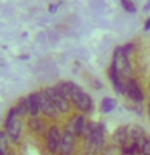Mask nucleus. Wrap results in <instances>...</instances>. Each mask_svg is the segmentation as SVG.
Segmentation results:
<instances>
[{"mask_svg":"<svg viewBox=\"0 0 150 155\" xmlns=\"http://www.w3.org/2000/svg\"><path fill=\"white\" fill-rule=\"evenodd\" d=\"M55 86L68 100H71V104H73L76 111L86 113V115L92 111L94 102H92L90 95L87 94V92L82 91L81 86H77L76 82H73V81H60V82H57Z\"/></svg>","mask_w":150,"mask_h":155,"instance_id":"f257e3e1","label":"nucleus"},{"mask_svg":"<svg viewBox=\"0 0 150 155\" xmlns=\"http://www.w3.org/2000/svg\"><path fill=\"white\" fill-rule=\"evenodd\" d=\"M84 139V153L86 155H100L108 147L106 145V133L103 123L99 121H89L87 128L82 134Z\"/></svg>","mask_w":150,"mask_h":155,"instance_id":"f03ea898","label":"nucleus"},{"mask_svg":"<svg viewBox=\"0 0 150 155\" xmlns=\"http://www.w3.org/2000/svg\"><path fill=\"white\" fill-rule=\"evenodd\" d=\"M24 128H26V120L18 113L16 107H11L8 110L7 116H5V131H7L10 140L13 145H18L23 139L24 134Z\"/></svg>","mask_w":150,"mask_h":155,"instance_id":"7ed1b4c3","label":"nucleus"},{"mask_svg":"<svg viewBox=\"0 0 150 155\" xmlns=\"http://www.w3.org/2000/svg\"><path fill=\"white\" fill-rule=\"evenodd\" d=\"M63 139V128L57 123H50L45 136H44V145H45L48 155H58L60 152V145Z\"/></svg>","mask_w":150,"mask_h":155,"instance_id":"20e7f679","label":"nucleus"},{"mask_svg":"<svg viewBox=\"0 0 150 155\" xmlns=\"http://www.w3.org/2000/svg\"><path fill=\"white\" fill-rule=\"evenodd\" d=\"M37 95H39V107H41V115L44 116L45 120H48L50 123H55V121L60 120V110L57 108V105L52 102V99L47 95L45 89H39L37 91Z\"/></svg>","mask_w":150,"mask_h":155,"instance_id":"39448f33","label":"nucleus"},{"mask_svg":"<svg viewBox=\"0 0 150 155\" xmlns=\"http://www.w3.org/2000/svg\"><path fill=\"white\" fill-rule=\"evenodd\" d=\"M111 65L116 68L121 78L124 79H131L132 78V66H131L129 57L123 52V47H116L113 52V58H111Z\"/></svg>","mask_w":150,"mask_h":155,"instance_id":"423d86ee","label":"nucleus"},{"mask_svg":"<svg viewBox=\"0 0 150 155\" xmlns=\"http://www.w3.org/2000/svg\"><path fill=\"white\" fill-rule=\"evenodd\" d=\"M44 89H45L47 95L52 99V102L57 105V108L60 110L61 115H65V116L73 115V111H74V107H73L71 100H68L66 97L57 89V86H48V87H44Z\"/></svg>","mask_w":150,"mask_h":155,"instance_id":"0eeeda50","label":"nucleus"},{"mask_svg":"<svg viewBox=\"0 0 150 155\" xmlns=\"http://www.w3.org/2000/svg\"><path fill=\"white\" fill-rule=\"evenodd\" d=\"M77 136L70 131L68 128H63V139L60 145L58 155H76L77 153Z\"/></svg>","mask_w":150,"mask_h":155,"instance_id":"6e6552de","label":"nucleus"},{"mask_svg":"<svg viewBox=\"0 0 150 155\" xmlns=\"http://www.w3.org/2000/svg\"><path fill=\"white\" fill-rule=\"evenodd\" d=\"M48 126H50L48 120H45L41 115H32L29 118H26V128L34 136H45Z\"/></svg>","mask_w":150,"mask_h":155,"instance_id":"1a4fd4ad","label":"nucleus"},{"mask_svg":"<svg viewBox=\"0 0 150 155\" xmlns=\"http://www.w3.org/2000/svg\"><path fill=\"white\" fill-rule=\"evenodd\" d=\"M87 124H89V121H87V118H86V113H79V111H76V113H73L70 116V120H68V123H66L65 128L73 131L77 137L82 139V134H84Z\"/></svg>","mask_w":150,"mask_h":155,"instance_id":"9d476101","label":"nucleus"},{"mask_svg":"<svg viewBox=\"0 0 150 155\" xmlns=\"http://www.w3.org/2000/svg\"><path fill=\"white\" fill-rule=\"evenodd\" d=\"M129 124H124V126H118L113 134H111V144L116 145V147H123L129 142Z\"/></svg>","mask_w":150,"mask_h":155,"instance_id":"9b49d317","label":"nucleus"},{"mask_svg":"<svg viewBox=\"0 0 150 155\" xmlns=\"http://www.w3.org/2000/svg\"><path fill=\"white\" fill-rule=\"evenodd\" d=\"M126 95L131 99V102H134V104H142L145 100V95H144V91L140 89L139 82L134 79V78H131L128 81V92H126Z\"/></svg>","mask_w":150,"mask_h":155,"instance_id":"f8f14e48","label":"nucleus"},{"mask_svg":"<svg viewBox=\"0 0 150 155\" xmlns=\"http://www.w3.org/2000/svg\"><path fill=\"white\" fill-rule=\"evenodd\" d=\"M15 107H16L18 113L21 115L24 120L31 116V110H29V104H28V97H19V99L16 100V104H15Z\"/></svg>","mask_w":150,"mask_h":155,"instance_id":"ddd939ff","label":"nucleus"},{"mask_svg":"<svg viewBox=\"0 0 150 155\" xmlns=\"http://www.w3.org/2000/svg\"><path fill=\"white\" fill-rule=\"evenodd\" d=\"M145 136H147L145 134V129L140 124H129V139L131 140H137V142H140Z\"/></svg>","mask_w":150,"mask_h":155,"instance_id":"4468645a","label":"nucleus"},{"mask_svg":"<svg viewBox=\"0 0 150 155\" xmlns=\"http://www.w3.org/2000/svg\"><path fill=\"white\" fill-rule=\"evenodd\" d=\"M28 104H29V110H31V116L32 115H41V107H39V95L37 91L28 94Z\"/></svg>","mask_w":150,"mask_h":155,"instance_id":"2eb2a0df","label":"nucleus"},{"mask_svg":"<svg viewBox=\"0 0 150 155\" xmlns=\"http://www.w3.org/2000/svg\"><path fill=\"white\" fill-rule=\"evenodd\" d=\"M10 145H13L11 144V140H10L8 137V134H7V131L2 129L0 131V155H10Z\"/></svg>","mask_w":150,"mask_h":155,"instance_id":"dca6fc26","label":"nucleus"},{"mask_svg":"<svg viewBox=\"0 0 150 155\" xmlns=\"http://www.w3.org/2000/svg\"><path fill=\"white\" fill-rule=\"evenodd\" d=\"M116 108V100L111 99V97H103L100 102V111L105 115H108L110 111H113Z\"/></svg>","mask_w":150,"mask_h":155,"instance_id":"f3484780","label":"nucleus"},{"mask_svg":"<svg viewBox=\"0 0 150 155\" xmlns=\"http://www.w3.org/2000/svg\"><path fill=\"white\" fill-rule=\"evenodd\" d=\"M140 155H150V137H145L140 140Z\"/></svg>","mask_w":150,"mask_h":155,"instance_id":"a211bd4d","label":"nucleus"},{"mask_svg":"<svg viewBox=\"0 0 150 155\" xmlns=\"http://www.w3.org/2000/svg\"><path fill=\"white\" fill-rule=\"evenodd\" d=\"M119 3H121V7H123L128 13H135V12H137V7L134 5L132 0H119Z\"/></svg>","mask_w":150,"mask_h":155,"instance_id":"6ab92c4d","label":"nucleus"},{"mask_svg":"<svg viewBox=\"0 0 150 155\" xmlns=\"http://www.w3.org/2000/svg\"><path fill=\"white\" fill-rule=\"evenodd\" d=\"M121 47H123V52H124V53H126V55H128V57H131V55H132V53L135 52V45H134L132 42L126 44V45H121Z\"/></svg>","mask_w":150,"mask_h":155,"instance_id":"aec40b11","label":"nucleus"},{"mask_svg":"<svg viewBox=\"0 0 150 155\" xmlns=\"http://www.w3.org/2000/svg\"><path fill=\"white\" fill-rule=\"evenodd\" d=\"M144 31H150V16L147 18V21L144 24Z\"/></svg>","mask_w":150,"mask_h":155,"instance_id":"412c9836","label":"nucleus"},{"mask_svg":"<svg viewBox=\"0 0 150 155\" xmlns=\"http://www.w3.org/2000/svg\"><path fill=\"white\" fill-rule=\"evenodd\" d=\"M57 8H58V5H52V7H50V12H55Z\"/></svg>","mask_w":150,"mask_h":155,"instance_id":"4be33fe9","label":"nucleus"},{"mask_svg":"<svg viewBox=\"0 0 150 155\" xmlns=\"http://www.w3.org/2000/svg\"><path fill=\"white\" fill-rule=\"evenodd\" d=\"M144 10H145V12H147V10H150V2L147 3V5H145V7H144Z\"/></svg>","mask_w":150,"mask_h":155,"instance_id":"5701e85b","label":"nucleus"},{"mask_svg":"<svg viewBox=\"0 0 150 155\" xmlns=\"http://www.w3.org/2000/svg\"><path fill=\"white\" fill-rule=\"evenodd\" d=\"M147 113H148V121H150V102H148V108H147Z\"/></svg>","mask_w":150,"mask_h":155,"instance_id":"b1692460","label":"nucleus"},{"mask_svg":"<svg viewBox=\"0 0 150 155\" xmlns=\"http://www.w3.org/2000/svg\"><path fill=\"white\" fill-rule=\"evenodd\" d=\"M10 155H18L16 152H13V150H11V152H10Z\"/></svg>","mask_w":150,"mask_h":155,"instance_id":"393cba45","label":"nucleus"},{"mask_svg":"<svg viewBox=\"0 0 150 155\" xmlns=\"http://www.w3.org/2000/svg\"><path fill=\"white\" fill-rule=\"evenodd\" d=\"M148 89H150V82H148Z\"/></svg>","mask_w":150,"mask_h":155,"instance_id":"a878e982","label":"nucleus"}]
</instances>
